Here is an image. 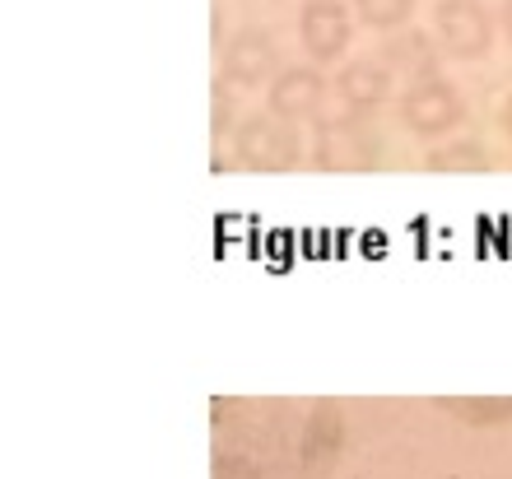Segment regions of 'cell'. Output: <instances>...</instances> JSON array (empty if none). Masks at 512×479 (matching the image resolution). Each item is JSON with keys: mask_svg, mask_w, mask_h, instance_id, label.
I'll return each instance as SVG.
<instances>
[{"mask_svg": "<svg viewBox=\"0 0 512 479\" xmlns=\"http://www.w3.org/2000/svg\"><path fill=\"white\" fill-rule=\"evenodd\" d=\"M354 14H359L368 28H378V33H396V28L410 24L415 0H354Z\"/></svg>", "mask_w": 512, "mask_h": 479, "instance_id": "7c38bea8", "label": "cell"}, {"mask_svg": "<svg viewBox=\"0 0 512 479\" xmlns=\"http://www.w3.org/2000/svg\"><path fill=\"white\" fill-rule=\"evenodd\" d=\"M499 24H503V38L512 42V0H503V10H499Z\"/></svg>", "mask_w": 512, "mask_h": 479, "instance_id": "2e32d148", "label": "cell"}, {"mask_svg": "<svg viewBox=\"0 0 512 479\" xmlns=\"http://www.w3.org/2000/svg\"><path fill=\"white\" fill-rule=\"evenodd\" d=\"M499 131H503V140L512 145V94L499 103Z\"/></svg>", "mask_w": 512, "mask_h": 479, "instance_id": "9a60e30c", "label": "cell"}, {"mask_svg": "<svg viewBox=\"0 0 512 479\" xmlns=\"http://www.w3.org/2000/svg\"><path fill=\"white\" fill-rule=\"evenodd\" d=\"M438 410L457 414V419H466V424H503V419H512V396H503V400L447 396V400H438Z\"/></svg>", "mask_w": 512, "mask_h": 479, "instance_id": "4fadbf2b", "label": "cell"}, {"mask_svg": "<svg viewBox=\"0 0 512 479\" xmlns=\"http://www.w3.org/2000/svg\"><path fill=\"white\" fill-rule=\"evenodd\" d=\"M308 159L322 173H364L382 163V135L368 126L364 112H331V117L312 121V140H308Z\"/></svg>", "mask_w": 512, "mask_h": 479, "instance_id": "7a4b0ae2", "label": "cell"}, {"mask_svg": "<svg viewBox=\"0 0 512 479\" xmlns=\"http://www.w3.org/2000/svg\"><path fill=\"white\" fill-rule=\"evenodd\" d=\"M461 121H466V98L452 89V84L438 75V80H424V84H410L401 98V126L410 135H447L457 131Z\"/></svg>", "mask_w": 512, "mask_h": 479, "instance_id": "5b68a950", "label": "cell"}, {"mask_svg": "<svg viewBox=\"0 0 512 479\" xmlns=\"http://www.w3.org/2000/svg\"><path fill=\"white\" fill-rule=\"evenodd\" d=\"M340 461V410L326 400H219L215 479H326Z\"/></svg>", "mask_w": 512, "mask_h": 479, "instance_id": "6da1fadb", "label": "cell"}, {"mask_svg": "<svg viewBox=\"0 0 512 479\" xmlns=\"http://www.w3.org/2000/svg\"><path fill=\"white\" fill-rule=\"evenodd\" d=\"M298 38H303V52L317 66H331L336 56H345V47L354 38L350 5H340V0H308L303 14H298Z\"/></svg>", "mask_w": 512, "mask_h": 479, "instance_id": "ba28073f", "label": "cell"}, {"mask_svg": "<svg viewBox=\"0 0 512 479\" xmlns=\"http://www.w3.org/2000/svg\"><path fill=\"white\" fill-rule=\"evenodd\" d=\"M210 112H215V121H210L215 140H219V135H229V131H238V126H233V94H229V80H215V94H210Z\"/></svg>", "mask_w": 512, "mask_h": 479, "instance_id": "5bb4252c", "label": "cell"}, {"mask_svg": "<svg viewBox=\"0 0 512 479\" xmlns=\"http://www.w3.org/2000/svg\"><path fill=\"white\" fill-rule=\"evenodd\" d=\"M233 154H238V163L252 168V173H284V168H298V159L308 154V145H303V135H298L294 121H280L275 112H256V117L238 121Z\"/></svg>", "mask_w": 512, "mask_h": 479, "instance_id": "3957f363", "label": "cell"}, {"mask_svg": "<svg viewBox=\"0 0 512 479\" xmlns=\"http://www.w3.org/2000/svg\"><path fill=\"white\" fill-rule=\"evenodd\" d=\"M280 75V47H275V33L270 28H238L233 42L224 47V70L219 80H229L233 89H261Z\"/></svg>", "mask_w": 512, "mask_h": 479, "instance_id": "8992f818", "label": "cell"}, {"mask_svg": "<svg viewBox=\"0 0 512 479\" xmlns=\"http://www.w3.org/2000/svg\"><path fill=\"white\" fill-rule=\"evenodd\" d=\"M391 84H396V75L382 66L378 56H359L350 66H340L336 94L350 112H373V107H382L391 98Z\"/></svg>", "mask_w": 512, "mask_h": 479, "instance_id": "30bf717a", "label": "cell"}, {"mask_svg": "<svg viewBox=\"0 0 512 479\" xmlns=\"http://www.w3.org/2000/svg\"><path fill=\"white\" fill-rule=\"evenodd\" d=\"M433 38L452 61H480L494 52V19L480 0H438L433 5Z\"/></svg>", "mask_w": 512, "mask_h": 479, "instance_id": "277c9868", "label": "cell"}, {"mask_svg": "<svg viewBox=\"0 0 512 479\" xmlns=\"http://www.w3.org/2000/svg\"><path fill=\"white\" fill-rule=\"evenodd\" d=\"M429 173H489V149L480 140H447L424 154Z\"/></svg>", "mask_w": 512, "mask_h": 479, "instance_id": "8fae6325", "label": "cell"}, {"mask_svg": "<svg viewBox=\"0 0 512 479\" xmlns=\"http://www.w3.org/2000/svg\"><path fill=\"white\" fill-rule=\"evenodd\" d=\"M326 75L317 66H284L275 80L266 84V112H275L280 121H317L326 103Z\"/></svg>", "mask_w": 512, "mask_h": 479, "instance_id": "52a82bcc", "label": "cell"}, {"mask_svg": "<svg viewBox=\"0 0 512 479\" xmlns=\"http://www.w3.org/2000/svg\"><path fill=\"white\" fill-rule=\"evenodd\" d=\"M378 61L396 75V80H438V61H443V47H438V38H429L424 28H396V33H387V42H382Z\"/></svg>", "mask_w": 512, "mask_h": 479, "instance_id": "9c48e42d", "label": "cell"}]
</instances>
